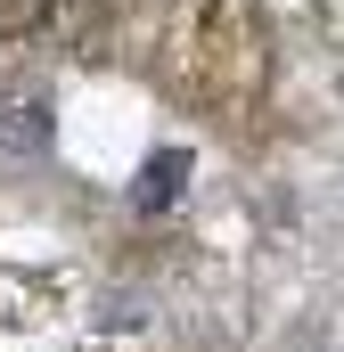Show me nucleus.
I'll list each match as a JSON object with an SVG mask.
<instances>
[{"instance_id":"nucleus-1","label":"nucleus","mask_w":344,"mask_h":352,"mask_svg":"<svg viewBox=\"0 0 344 352\" xmlns=\"http://www.w3.org/2000/svg\"><path fill=\"white\" fill-rule=\"evenodd\" d=\"M50 140V98L41 90H8L0 98V156H33Z\"/></svg>"},{"instance_id":"nucleus-2","label":"nucleus","mask_w":344,"mask_h":352,"mask_svg":"<svg viewBox=\"0 0 344 352\" xmlns=\"http://www.w3.org/2000/svg\"><path fill=\"white\" fill-rule=\"evenodd\" d=\"M180 180H189V156L172 148V156H148V173H140V188H131V197L156 213V205H172V197H180Z\"/></svg>"},{"instance_id":"nucleus-3","label":"nucleus","mask_w":344,"mask_h":352,"mask_svg":"<svg viewBox=\"0 0 344 352\" xmlns=\"http://www.w3.org/2000/svg\"><path fill=\"white\" fill-rule=\"evenodd\" d=\"M58 0H0V41H17V33H33L41 16H50Z\"/></svg>"}]
</instances>
